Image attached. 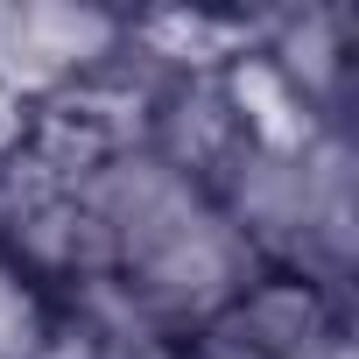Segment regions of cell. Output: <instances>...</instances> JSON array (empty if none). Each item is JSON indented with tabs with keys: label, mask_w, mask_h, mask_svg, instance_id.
Instances as JSON below:
<instances>
[{
	"label": "cell",
	"mask_w": 359,
	"mask_h": 359,
	"mask_svg": "<svg viewBox=\"0 0 359 359\" xmlns=\"http://www.w3.org/2000/svg\"><path fill=\"white\" fill-rule=\"evenodd\" d=\"M43 303L22 275V261L0 254V359H43Z\"/></svg>",
	"instance_id": "obj_1"
}]
</instances>
